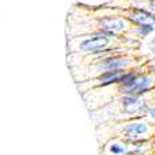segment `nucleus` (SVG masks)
<instances>
[{"instance_id": "nucleus-13", "label": "nucleus", "mask_w": 155, "mask_h": 155, "mask_svg": "<svg viewBox=\"0 0 155 155\" xmlns=\"http://www.w3.org/2000/svg\"><path fill=\"white\" fill-rule=\"evenodd\" d=\"M152 145H154V150H155V137H154V141H152Z\"/></svg>"}, {"instance_id": "nucleus-9", "label": "nucleus", "mask_w": 155, "mask_h": 155, "mask_svg": "<svg viewBox=\"0 0 155 155\" xmlns=\"http://www.w3.org/2000/svg\"><path fill=\"white\" fill-rule=\"evenodd\" d=\"M105 152L113 155H123L129 154V144L126 141H110L106 147H105Z\"/></svg>"}, {"instance_id": "nucleus-10", "label": "nucleus", "mask_w": 155, "mask_h": 155, "mask_svg": "<svg viewBox=\"0 0 155 155\" xmlns=\"http://www.w3.org/2000/svg\"><path fill=\"white\" fill-rule=\"evenodd\" d=\"M154 31H155V24H143V25H137V28L134 29V32L138 36H141V38H147Z\"/></svg>"}, {"instance_id": "nucleus-3", "label": "nucleus", "mask_w": 155, "mask_h": 155, "mask_svg": "<svg viewBox=\"0 0 155 155\" xmlns=\"http://www.w3.org/2000/svg\"><path fill=\"white\" fill-rule=\"evenodd\" d=\"M120 133L124 141H136V140H148L152 134V126L145 120L131 119L124 122L120 127Z\"/></svg>"}, {"instance_id": "nucleus-11", "label": "nucleus", "mask_w": 155, "mask_h": 155, "mask_svg": "<svg viewBox=\"0 0 155 155\" xmlns=\"http://www.w3.org/2000/svg\"><path fill=\"white\" fill-rule=\"evenodd\" d=\"M144 116L147 117L150 122L155 123V105H152V106H148L147 110H145Z\"/></svg>"}, {"instance_id": "nucleus-8", "label": "nucleus", "mask_w": 155, "mask_h": 155, "mask_svg": "<svg viewBox=\"0 0 155 155\" xmlns=\"http://www.w3.org/2000/svg\"><path fill=\"white\" fill-rule=\"evenodd\" d=\"M126 70L119 69V70H108V71H102L97 76V87L99 88H105V87L110 85H117L119 81L123 78Z\"/></svg>"}, {"instance_id": "nucleus-5", "label": "nucleus", "mask_w": 155, "mask_h": 155, "mask_svg": "<svg viewBox=\"0 0 155 155\" xmlns=\"http://www.w3.org/2000/svg\"><path fill=\"white\" fill-rule=\"evenodd\" d=\"M131 66V59L127 56H120L116 53L104 54L101 59H98L94 64L95 71L99 74L102 71H108V70H119L124 69L127 70Z\"/></svg>"}, {"instance_id": "nucleus-4", "label": "nucleus", "mask_w": 155, "mask_h": 155, "mask_svg": "<svg viewBox=\"0 0 155 155\" xmlns=\"http://www.w3.org/2000/svg\"><path fill=\"white\" fill-rule=\"evenodd\" d=\"M120 108L123 115L129 117H140L144 116L148 108V104L143 95H124L120 98Z\"/></svg>"}, {"instance_id": "nucleus-6", "label": "nucleus", "mask_w": 155, "mask_h": 155, "mask_svg": "<svg viewBox=\"0 0 155 155\" xmlns=\"http://www.w3.org/2000/svg\"><path fill=\"white\" fill-rule=\"evenodd\" d=\"M129 24L124 17H117V15H102L98 20L97 28L102 32H106L109 35L119 36L123 32H126L129 29Z\"/></svg>"}, {"instance_id": "nucleus-12", "label": "nucleus", "mask_w": 155, "mask_h": 155, "mask_svg": "<svg viewBox=\"0 0 155 155\" xmlns=\"http://www.w3.org/2000/svg\"><path fill=\"white\" fill-rule=\"evenodd\" d=\"M150 46H155V36H154V39L150 41Z\"/></svg>"}, {"instance_id": "nucleus-1", "label": "nucleus", "mask_w": 155, "mask_h": 155, "mask_svg": "<svg viewBox=\"0 0 155 155\" xmlns=\"http://www.w3.org/2000/svg\"><path fill=\"white\" fill-rule=\"evenodd\" d=\"M117 41V36L109 35L97 29L95 32L87 36H81V39L77 42L76 49L81 53L92 54V56H104V54L113 53L112 43Z\"/></svg>"}, {"instance_id": "nucleus-2", "label": "nucleus", "mask_w": 155, "mask_h": 155, "mask_svg": "<svg viewBox=\"0 0 155 155\" xmlns=\"http://www.w3.org/2000/svg\"><path fill=\"white\" fill-rule=\"evenodd\" d=\"M154 85L155 83L151 76H147L144 73L127 71V70L117 84L122 95H144L145 92H150Z\"/></svg>"}, {"instance_id": "nucleus-7", "label": "nucleus", "mask_w": 155, "mask_h": 155, "mask_svg": "<svg viewBox=\"0 0 155 155\" xmlns=\"http://www.w3.org/2000/svg\"><path fill=\"white\" fill-rule=\"evenodd\" d=\"M124 18L134 27L143 25V24H155V13H151L147 8L141 7H136L127 11Z\"/></svg>"}]
</instances>
